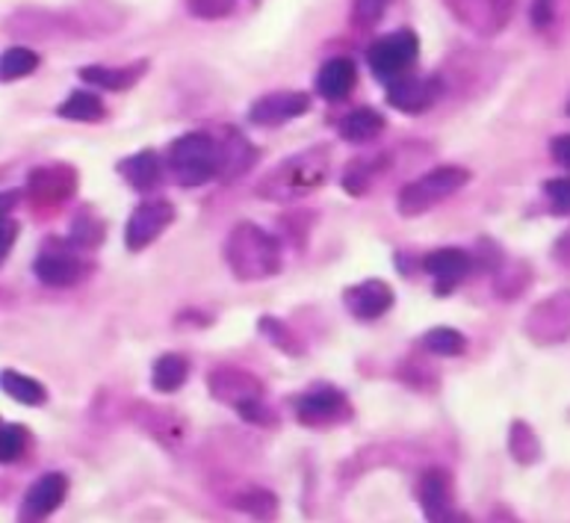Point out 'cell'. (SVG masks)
<instances>
[{
	"mask_svg": "<svg viewBox=\"0 0 570 523\" xmlns=\"http://www.w3.org/2000/svg\"><path fill=\"white\" fill-rule=\"evenodd\" d=\"M119 172L125 175L130 187L139 189V193H151L154 187H160L163 175H166V166L160 164V157L154 151H139V155L128 157L125 164L119 166Z\"/></svg>",
	"mask_w": 570,
	"mask_h": 523,
	"instance_id": "obj_20",
	"label": "cell"
},
{
	"mask_svg": "<svg viewBox=\"0 0 570 523\" xmlns=\"http://www.w3.org/2000/svg\"><path fill=\"white\" fill-rule=\"evenodd\" d=\"M261 332H264V335L269 337V341H273V344L278 346L282 352H289V355H302V344L296 341V335H293V332H289L284 323H278V319H273V317L261 319Z\"/></svg>",
	"mask_w": 570,
	"mask_h": 523,
	"instance_id": "obj_31",
	"label": "cell"
},
{
	"mask_svg": "<svg viewBox=\"0 0 570 523\" xmlns=\"http://www.w3.org/2000/svg\"><path fill=\"white\" fill-rule=\"evenodd\" d=\"M556 258L562 260L564 266H570V231L564 234L562 240H559V246H556Z\"/></svg>",
	"mask_w": 570,
	"mask_h": 523,
	"instance_id": "obj_41",
	"label": "cell"
},
{
	"mask_svg": "<svg viewBox=\"0 0 570 523\" xmlns=\"http://www.w3.org/2000/svg\"><path fill=\"white\" fill-rule=\"evenodd\" d=\"M311 110V95L305 92H273L257 98L248 110V119L261 125V128H278L287 121L298 119Z\"/></svg>",
	"mask_w": 570,
	"mask_h": 523,
	"instance_id": "obj_10",
	"label": "cell"
},
{
	"mask_svg": "<svg viewBox=\"0 0 570 523\" xmlns=\"http://www.w3.org/2000/svg\"><path fill=\"white\" fill-rule=\"evenodd\" d=\"M237 0H187V9L202 21H216V18H225L228 12H234Z\"/></svg>",
	"mask_w": 570,
	"mask_h": 523,
	"instance_id": "obj_36",
	"label": "cell"
},
{
	"mask_svg": "<svg viewBox=\"0 0 570 523\" xmlns=\"http://www.w3.org/2000/svg\"><path fill=\"white\" fill-rule=\"evenodd\" d=\"M171 219H175V207H171L166 198H148V201H142V205L134 210V216H130L128 231H125L128 249H148V246L169 228Z\"/></svg>",
	"mask_w": 570,
	"mask_h": 523,
	"instance_id": "obj_8",
	"label": "cell"
},
{
	"mask_svg": "<svg viewBox=\"0 0 570 523\" xmlns=\"http://www.w3.org/2000/svg\"><path fill=\"white\" fill-rule=\"evenodd\" d=\"M343 305L352 310V317L357 319H379L393 308V290L391 284L384 282H361L355 287L343 293Z\"/></svg>",
	"mask_w": 570,
	"mask_h": 523,
	"instance_id": "obj_14",
	"label": "cell"
},
{
	"mask_svg": "<svg viewBox=\"0 0 570 523\" xmlns=\"http://www.w3.org/2000/svg\"><path fill=\"white\" fill-rule=\"evenodd\" d=\"M446 9L461 24L482 36L500 33L514 12V0H446Z\"/></svg>",
	"mask_w": 570,
	"mask_h": 523,
	"instance_id": "obj_7",
	"label": "cell"
},
{
	"mask_svg": "<svg viewBox=\"0 0 570 523\" xmlns=\"http://www.w3.org/2000/svg\"><path fill=\"white\" fill-rule=\"evenodd\" d=\"M470 260L468 251L461 249H438L426 258V273L434 278V287L438 293H452L461 284V278L470 273Z\"/></svg>",
	"mask_w": 570,
	"mask_h": 523,
	"instance_id": "obj_18",
	"label": "cell"
},
{
	"mask_svg": "<svg viewBox=\"0 0 570 523\" xmlns=\"http://www.w3.org/2000/svg\"><path fill=\"white\" fill-rule=\"evenodd\" d=\"M550 151H553V160L562 169H568L570 172V134H562V137L553 139V146H550Z\"/></svg>",
	"mask_w": 570,
	"mask_h": 523,
	"instance_id": "obj_39",
	"label": "cell"
},
{
	"mask_svg": "<svg viewBox=\"0 0 570 523\" xmlns=\"http://www.w3.org/2000/svg\"><path fill=\"white\" fill-rule=\"evenodd\" d=\"M39 69V57L30 48H9V51L0 53V83H12V80H21L27 75H33Z\"/></svg>",
	"mask_w": 570,
	"mask_h": 523,
	"instance_id": "obj_26",
	"label": "cell"
},
{
	"mask_svg": "<svg viewBox=\"0 0 570 523\" xmlns=\"http://www.w3.org/2000/svg\"><path fill=\"white\" fill-rule=\"evenodd\" d=\"M568 112H570V103H568Z\"/></svg>",
	"mask_w": 570,
	"mask_h": 523,
	"instance_id": "obj_44",
	"label": "cell"
},
{
	"mask_svg": "<svg viewBox=\"0 0 570 523\" xmlns=\"http://www.w3.org/2000/svg\"><path fill=\"white\" fill-rule=\"evenodd\" d=\"M0 391L12 396L16 403L24 405H42L45 399H48V391H45L36 378L21 376L16 369H3V373H0Z\"/></svg>",
	"mask_w": 570,
	"mask_h": 523,
	"instance_id": "obj_24",
	"label": "cell"
},
{
	"mask_svg": "<svg viewBox=\"0 0 570 523\" xmlns=\"http://www.w3.org/2000/svg\"><path fill=\"white\" fill-rule=\"evenodd\" d=\"M207 382H210V394L219 396L222 403L234 405V408H239V405L246 403H255V399H264V385H261L248 369L216 367L214 373L207 376Z\"/></svg>",
	"mask_w": 570,
	"mask_h": 523,
	"instance_id": "obj_11",
	"label": "cell"
},
{
	"mask_svg": "<svg viewBox=\"0 0 570 523\" xmlns=\"http://www.w3.org/2000/svg\"><path fill=\"white\" fill-rule=\"evenodd\" d=\"M443 95L441 80L438 78H417V75H405V78L393 80L387 87V101L393 110L400 112H423L438 103Z\"/></svg>",
	"mask_w": 570,
	"mask_h": 523,
	"instance_id": "obj_12",
	"label": "cell"
},
{
	"mask_svg": "<svg viewBox=\"0 0 570 523\" xmlns=\"http://www.w3.org/2000/svg\"><path fill=\"white\" fill-rule=\"evenodd\" d=\"M332 175V151L325 146L307 148L302 155L287 157L273 172L257 184V196L275 205H287L296 198L311 196Z\"/></svg>",
	"mask_w": 570,
	"mask_h": 523,
	"instance_id": "obj_1",
	"label": "cell"
},
{
	"mask_svg": "<svg viewBox=\"0 0 570 523\" xmlns=\"http://www.w3.org/2000/svg\"><path fill=\"white\" fill-rule=\"evenodd\" d=\"M239 506L246 509L248 515H255L257 521H273L275 512H278V500H275L269 491L257 489L239 500Z\"/></svg>",
	"mask_w": 570,
	"mask_h": 523,
	"instance_id": "obj_33",
	"label": "cell"
},
{
	"mask_svg": "<svg viewBox=\"0 0 570 523\" xmlns=\"http://www.w3.org/2000/svg\"><path fill=\"white\" fill-rule=\"evenodd\" d=\"M57 112H60L62 119H69V121H98L107 116L101 98H98L95 92H86V89L71 92L69 98L60 103V110Z\"/></svg>",
	"mask_w": 570,
	"mask_h": 523,
	"instance_id": "obj_25",
	"label": "cell"
},
{
	"mask_svg": "<svg viewBox=\"0 0 570 523\" xmlns=\"http://www.w3.org/2000/svg\"><path fill=\"white\" fill-rule=\"evenodd\" d=\"M145 69H148V62L142 60L130 62V66H125V69H110V66H86V69H80V78L98 89L121 92V89L134 87V83L145 75Z\"/></svg>",
	"mask_w": 570,
	"mask_h": 523,
	"instance_id": "obj_21",
	"label": "cell"
},
{
	"mask_svg": "<svg viewBox=\"0 0 570 523\" xmlns=\"http://www.w3.org/2000/svg\"><path fill=\"white\" fill-rule=\"evenodd\" d=\"M27 432L16 423H0V464L16 462L18 455L24 453Z\"/></svg>",
	"mask_w": 570,
	"mask_h": 523,
	"instance_id": "obj_30",
	"label": "cell"
},
{
	"mask_svg": "<svg viewBox=\"0 0 570 523\" xmlns=\"http://www.w3.org/2000/svg\"><path fill=\"white\" fill-rule=\"evenodd\" d=\"M373 164H370V160H355V164L350 166V172L343 175V187L350 189L352 196H364L366 189H370V184H373Z\"/></svg>",
	"mask_w": 570,
	"mask_h": 523,
	"instance_id": "obj_34",
	"label": "cell"
},
{
	"mask_svg": "<svg viewBox=\"0 0 570 523\" xmlns=\"http://www.w3.org/2000/svg\"><path fill=\"white\" fill-rule=\"evenodd\" d=\"M357 69L350 57H334L320 69L316 75V92L323 95L325 101H343L346 95L355 89Z\"/></svg>",
	"mask_w": 570,
	"mask_h": 523,
	"instance_id": "obj_19",
	"label": "cell"
},
{
	"mask_svg": "<svg viewBox=\"0 0 570 523\" xmlns=\"http://www.w3.org/2000/svg\"><path fill=\"white\" fill-rule=\"evenodd\" d=\"M16 201H18L16 193H0V219H3V216H9V210L16 207Z\"/></svg>",
	"mask_w": 570,
	"mask_h": 523,
	"instance_id": "obj_42",
	"label": "cell"
},
{
	"mask_svg": "<svg viewBox=\"0 0 570 523\" xmlns=\"http://www.w3.org/2000/svg\"><path fill=\"white\" fill-rule=\"evenodd\" d=\"M104 237V228L95 219H89V216H77V223L71 225V246H83V249H89V246H98Z\"/></svg>",
	"mask_w": 570,
	"mask_h": 523,
	"instance_id": "obj_37",
	"label": "cell"
},
{
	"mask_svg": "<svg viewBox=\"0 0 570 523\" xmlns=\"http://www.w3.org/2000/svg\"><path fill=\"white\" fill-rule=\"evenodd\" d=\"M166 169L184 187H202L222 178V142L210 134H187L175 139L166 155Z\"/></svg>",
	"mask_w": 570,
	"mask_h": 523,
	"instance_id": "obj_3",
	"label": "cell"
},
{
	"mask_svg": "<svg viewBox=\"0 0 570 523\" xmlns=\"http://www.w3.org/2000/svg\"><path fill=\"white\" fill-rule=\"evenodd\" d=\"M16 240H18V225L12 223L9 216H3V219H0V260L7 258L9 251H12Z\"/></svg>",
	"mask_w": 570,
	"mask_h": 523,
	"instance_id": "obj_38",
	"label": "cell"
},
{
	"mask_svg": "<svg viewBox=\"0 0 570 523\" xmlns=\"http://www.w3.org/2000/svg\"><path fill=\"white\" fill-rule=\"evenodd\" d=\"M252 164H255V151H252L246 139L230 137L228 142H222V178L243 175Z\"/></svg>",
	"mask_w": 570,
	"mask_h": 523,
	"instance_id": "obj_27",
	"label": "cell"
},
{
	"mask_svg": "<svg viewBox=\"0 0 570 523\" xmlns=\"http://www.w3.org/2000/svg\"><path fill=\"white\" fill-rule=\"evenodd\" d=\"M544 196L550 201V207H553V214L570 216V175L547 180Z\"/></svg>",
	"mask_w": 570,
	"mask_h": 523,
	"instance_id": "obj_35",
	"label": "cell"
},
{
	"mask_svg": "<svg viewBox=\"0 0 570 523\" xmlns=\"http://www.w3.org/2000/svg\"><path fill=\"white\" fill-rule=\"evenodd\" d=\"M511 453H514V458L523 464L535 462L538 453H541V444H538V437L532 435V430H529L527 423H514L511 426Z\"/></svg>",
	"mask_w": 570,
	"mask_h": 523,
	"instance_id": "obj_29",
	"label": "cell"
},
{
	"mask_svg": "<svg viewBox=\"0 0 570 523\" xmlns=\"http://www.w3.org/2000/svg\"><path fill=\"white\" fill-rule=\"evenodd\" d=\"M296 414L305 426H332V423L350 421L352 408L341 391H334V387H320L314 394H307L298 399Z\"/></svg>",
	"mask_w": 570,
	"mask_h": 523,
	"instance_id": "obj_13",
	"label": "cell"
},
{
	"mask_svg": "<svg viewBox=\"0 0 570 523\" xmlns=\"http://www.w3.org/2000/svg\"><path fill=\"white\" fill-rule=\"evenodd\" d=\"M527 332L538 344H556L570 335V293H556L541 302L527 319Z\"/></svg>",
	"mask_w": 570,
	"mask_h": 523,
	"instance_id": "obj_9",
	"label": "cell"
},
{
	"mask_svg": "<svg viewBox=\"0 0 570 523\" xmlns=\"http://www.w3.org/2000/svg\"><path fill=\"white\" fill-rule=\"evenodd\" d=\"M382 130H384V116L382 112L370 110V107H361V110L350 112V116L341 121V137L346 139V142H355V146L373 142Z\"/></svg>",
	"mask_w": 570,
	"mask_h": 523,
	"instance_id": "obj_22",
	"label": "cell"
},
{
	"mask_svg": "<svg viewBox=\"0 0 570 523\" xmlns=\"http://www.w3.org/2000/svg\"><path fill=\"white\" fill-rule=\"evenodd\" d=\"M225 258H228L230 273L237 275V278H243V282H264V278L282 269V246L264 228L243 223L230 231Z\"/></svg>",
	"mask_w": 570,
	"mask_h": 523,
	"instance_id": "obj_2",
	"label": "cell"
},
{
	"mask_svg": "<svg viewBox=\"0 0 570 523\" xmlns=\"http://www.w3.org/2000/svg\"><path fill=\"white\" fill-rule=\"evenodd\" d=\"M550 18H553V0H535L532 3V21L538 27L550 24Z\"/></svg>",
	"mask_w": 570,
	"mask_h": 523,
	"instance_id": "obj_40",
	"label": "cell"
},
{
	"mask_svg": "<svg viewBox=\"0 0 570 523\" xmlns=\"http://www.w3.org/2000/svg\"><path fill=\"white\" fill-rule=\"evenodd\" d=\"M391 7V0H355V7H352V21H355L361 30H370L384 18Z\"/></svg>",
	"mask_w": 570,
	"mask_h": 523,
	"instance_id": "obj_32",
	"label": "cell"
},
{
	"mask_svg": "<svg viewBox=\"0 0 570 523\" xmlns=\"http://www.w3.org/2000/svg\"><path fill=\"white\" fill-rule=\"evenodd\" d=\"M420 53V39L411 30H396V33H387L382 39H375L366 51V62L384 87H391L393 80L405 78L411 71V66L417 62Z\"/></svg>",
	"mask_w": 570,
	"mask_h": 523,
	"instance_id": "obj_5",
	"label": "cell"
},
{
	"mask_svg": "<svg viewBox=\"0 0 570 523\" xmlns=\"http://www.w3.org/2000/svg\"><path fill=\"white\" fill-rule=\"evenodd\" d=\"M423 346H426L432 355H443V358H452V355H461V352L468 349V341L461 332L455 328H432L423 337Z\"/></svg>",
	"mask_w": 570,
	"mask_h": 523,
	"instance_id": "obj_28",
	"label": "cell"
},
{
	"mask_svg": "<svg viewBox=\"0 0 570 523\" xmlns=\"http://www.w3.org/2000/svg\"><path fill=\"white\" fill-rule=\"evenodd\" d=\"M417 497L423 512H426L429 523H450L455 517V509L450 503V480H446L443 471L423 473Z\"/></svg>",
	"mask_w": 570,
	"mask_h": 523,
	"instance_id": "obj_17",
	"label": "cell"
},
{
	"mask_svg": "<svg viewBox=\"0 0 570 523\" xmlns=\"http://www.w3.org/2000/svg\"><path fill=\"white\" fill-rule=\"evenodd\" d=\"M189 376V361L184 355H163L151 369V385L160 394H175Z\"/></svg>",
	"mask_w": 570,
	"mask_h": 523,
	"instance_id": "obj_23",
	"label": "cell"
},
{
	"mask_svg": "<svg viewBox=\"0 0 570 523\" xmlns=\"http://www.w3.org/2000/svg\"><path fill=\"white\" fill-rule=\"evenodd\" d=\"M89 275V264L77 255V246L48 243L36 258V278L48 287H75Z\"/></svg>",
	"mask_w": 570,
	"mask_h": 523,
	"instance_id": "obj_6",
	"label": "cell"
},
{
	"mask_svg": "<svg viewBox=\"0 0 570 523\" xmlns=\"http://www.w3.org/2000/svg\"><path fill=\"white\" fill-rule=\"evenodd\" d=\"M27 187L39 205H60L75 193L77 172L69 166H39L27 180Z\"/></svg>",
	"mask_w": 570,
	"mask_h": 523,
	"instance_id": "obj_15",
	"label": "cell"
},
{
	"mask_svg": "<svg viewBox=\"0 0 570 523\" xmlns=\"http://www.w3.org/2000/svg\"><path fill=\"white\" fill-rule=\"evenodd\" d=\"M66 494H69V480H66L62 473H45L42 480L27 491L24 512H21V515H24V523L42 521V517H48L51 512H57V509L62 506Z\"/></svg>",
	"mask_w": 570,
	"mask_h": 523,
	"instance_id": "obj_16",
	"label": "cell"
},
{
	"mask_svg": "<svg viewBox=\"0 0 570 523\" xmlns=\"http://www.w3.org/2000/svg\"><path fill=\"white\" fill-rule=\"evenodd\" d=\"M468 180V169H461V166H441V169H434V172L423 175V178L411 180L409 187L400 193L396 207H400L402 216L426 214L434 205H441L443 198H450L452 193H459Z\"/></svg>",
	"mask_w": 570,
	"mask_h": 523,
	"instance_id": "obj_4",
	"label": "cell"
},
{
	"mask_svg": "<svg viewBox=\"0 0 570 523\" xmlns=\"http://www.w3.org/2000/svg\"><path fill=\"white\" fill-rule=\"evenodd\" d=\"M450 523H468V517H464V515H459V512H455V517H452Z\"/></svg>",
	"mask_w": 570,
	"mask_h": 523,
	"instance_id": "obj_43",
	"label": "cell"
}]
</instances>
